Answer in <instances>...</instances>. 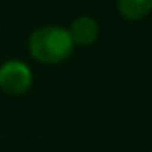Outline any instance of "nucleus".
I'll return each instance as SVG.
<instances>
[{"label":"nucleus","mask_w":152,"mask_h":152,"mask_svg":"<svg viewBox=\"0 0 152 152\" xmlns=\"http://www.w3.org/2000/svg\"><path fill=\"white\" fill-rule=\"evenodd\" d=\"M73 44L78 46H90L96 42V39L99 36V27L96 23V20L88 18V16H81L71 23V28L67 30Z\"/></svg>","instance_id":"7ed1b4c3"},{"label":"nucleus","mask_w":152,"mask_h":152,"mask_svg":"<svg viewBox=\"0 0 152 152\" xmlns=\"http://www.w3.org/2000/svg\"><path fill=\"white\" fill-rule=\"evenodd\" d=\"M117 5L127 20H142L152 11V0H117Z\"/></svg>","instance_id":"20e7f679"},{"label":"nucleus","mask_w":152,"mask_h":152,"mask_svg":"<svg viewBox=\"0 0 152 152\" xmlns=\"http://www.w3.org/2000/svg\"><path fill=\"white\" fill-rule=\"evenodd\" d=\"M73 41L66 28L57 25L41 27L28 39L30 55L42 64H58L73 53Z\"/></svg>","instance_id":"f257e3e1"},{"label":"nucleus","mask_w":152,"mask_h":152,"mask_svg":"<svg viewBox=\"0 0 152 152\" xmlns=\"http://www.w3.org/2000/svg\"><path fill=\"white\" fill-rule=\"evenodd\" d=\"M32 85L30 69L18 60H9L0 67V88L11 96L25 94Z\"/></svg>","instance_id":"f03ea898"}]
</instances>
